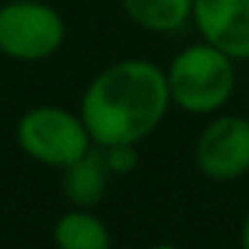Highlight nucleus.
Segmentation results:
<instances>
[{
  "instance_id": "6e6552de",
  "label": "nucleus",
  "mask_w": 249,
  "mask_h": 249,
  "mask_svg": "<svg viewBox=\"0 0 249 249\" xmlns=\"http://www.w3.org/2000/svg\"><path fill=\"white\" fill-rule=\"evenodd\" d=\"M129 19L150 33H177L193 19V0H121Z\"/></svg>"
},
{
  "instance_id": "f257e3e1",
  "label": "nucleus",
  "mask_w": 249,
  "mask_h": 249,
  "mask_svg": "<svg viewBox=\"0 0 249 249\" xmlns=\"http://www.w3.org/2000/svg\"><path fill=\"white\" fill-rule=\"evenodd\" d=\"M169 105L166 70L147 59H124L89 83L81 118L94 145H137L158 129Z\"/></svg>"
},
{
  "instance_id": "20e7f679",
  "label": "nucleus",
  "mask_w": 249,
  "mask_h": 249,
  "mask_svg": "<svg viewBox=\"0 0 249 249\" xmlns=\"http://www.w3.org/2000/svg\"><path fill=\"white\" fill-rule=\"evenodd\" d=\"M65 43V19L40 0H8L0 6V54L38 62Z\"/></svg>"
},
{
  "instance_id": "f8f14e48",
  "label": "nucleus",
  "mask_w": 249,
  "mask_h": 249,
  "mask_svg": "<svg viewBox=\"0 0 249 249\" xmlns=\"http://www.w3.org/2000/svg\"><path fill=\"white\" fill-rule=\"evenodd\" d=\"M153 249H179V247H172V244H161V247H153Z\"/></svg>"
},
{
  "instance_id": "9b49d317",
  "label": "nucleus",
  "mask_w": 249,
  "mask_h": 249,
  "mask_svg": "<svg viewBox=\"0 0 249 249\" xmlns=\"http://www.w3.org/2000/svg\"><path fill=\"white\" fill-rule=\"evenodd\" d=\"M238 244H241V249H249V212H247V217H244V222H241V236H238Z\"/></svg>"
},
{
  "instance_id": "423d86ee",
  "label": "nucleus",
  "mask_w": 249,
  "mask_h": 249,
  "mask_svg": "<svg viewBox=\"0 0 249 249\" xmlns=\"http://www.w3.org/2000/svg\"><path fill=\"white\" fill-rule=\"evenodd\" d=\"M193 22L204 43L249 59V0H193Z\"/></svg>"
},
{
  "instance_id": "7ed1b4c3",
  "label": "nucleus",
  "mask_w": 249,
  "mask_h": 249,
  "mask_svg": "<svg viewBox=\"0 0 249 249\" xmlns=\"http://www.w3.org/2000/svg\"><path fill=\"white\" fill-rule=\"evenodd\" d=\"M17 140L33 161L59 169L86 156L94 145L81 115L54 105L27 110L19 121Z\"/></svg>"
},
{
  "instance_id": "39448f33",
  "label": "nucleus",
  "mask_w": 249,
  "mask_h": 249,
  "mask_svg": "<svg viewBox=\"0 0 249 249\" xmlns=\"http://www.w3.org/2000/svg\"><path fill=\"white\" fill-rule=\"evenodd\" d=\"M196 166L214 182H231L249 172V121L241 115L214 118L196 142Z\"/></svg>"
},
{
  "instance_id": "1a4fd4ad",
  "label": "nucleus",
  "mask_w": 249,
  "mask_h": 249,
  "mask_svg": "<svg viewBox=\"0 0 249 249\" xmlns=\"http://www.w3.org/2000/svg\"><path fill=\"white\" fill-rule=\"evenodd\" d=\"M56 249H110V231L89 209H72L54 225Z\"/></svg>"
},
{
  "instance_id": "9d476101",
  "label": "nucleus",
  "mask_w": 249,
  "mask_h": 249,
  "mask_svg": "<svg viewBox=\"0 0 249 249\" xmlns=\"http://www.w3.org/2000/svg\"><path fill=\"white\" fill-rule=\"evenodd\" d=\"M105 150V161H107L113 174H129L137 169L140 156H137V145H107Z\"/></svg>"
},
{
  "instance_id": "0eeeda50",
  "label": "nucleus",
  "mask_w": 249,
  "mask_h": 249,
  "mask_svg": "<svg viewBox=\"0 0 249 249\" xmlns=\"http://www.w3.org/2000/svg\"><path fill=\"white\" fill-rule=\"evenodd\" d=\"M110 166L105 161L102 147H91L86 156L72 161L65 166V179H62V190H65L67 201L78 209H91L105 198L110 179Z\"/></svg>"
},
{
  "instance_id": "f03ea898",
  "label": "nucleus",
  "mask_w": 249,
  "mask_h": 249,
  "mask_svg": "<svg viewBox=\"0 0 249 249\" xmlns=\"http://www.w3.org/2000/svg\"><path fill=\"white\" fill-rule=\"evenodd\" d=\"M172 105L185 113L204 115L225 107L236 89L233 59L209 43H196L182 49L166 70Z\"/></svg>"
}]
</instances>
